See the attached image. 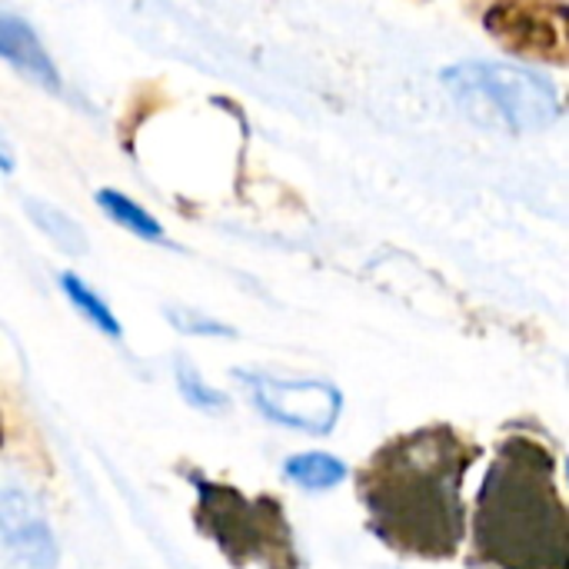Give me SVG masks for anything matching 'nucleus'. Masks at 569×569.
I'll list each match as a JSON object with an SVG mask.
<instances>
[{
	"label": "nucleus",
	"mask_w": 569,
	"mask_h": 569,
	"mask_svg": "<svg viewBox=\"0 0 569 569\" xmlns=\"http://www.w3.org/2000/svg\"><path fill=\"white\" fill-rule=\"evenodd\" d=\"M477 447L450 427H423L390 440L360 473L373 533L413 557H453L467 533L463 480Z\"/></svg>",
	"instance_id": "1"
},
{
	"label": "nucleus",
	"mask_w": 569,
	"mask_h": 569,
	"mask_svg": "<svg viewBox=\"0 0 569 569\" xmlns=\"http://www.w3.org/2000/svg\"><path fill=\"white\" fill-rule=\"evenodd\" d=\"M477 553L497 569H569L557 457L530 437L500 443L477 500Z\"/></svg>",
	"instance_id": "2"
},
{
	"label": "nucleus",
	"mask_w": 569,
	"mask_h": 569,
	"mask_svg": "<svg viewBox=\"0 0 569 569\" xmlns=\"http://www.w3.org/2000/svg\"><path fill=\"white\" fill-rule=\"evenodd\" d=\"M440 77L460 113L493 133H540L563 113L557 87L520 63L460 60Z\"/></svg>",
	"instance_id": "3"
},
{
	"label": "nucleus",
	"mask_w": 569,
	"mask_h": 569,
	"mask_svg": "<svg viewBox=\"0 0 569 569\" xmlns=\"http://www.w3.org/2000/svg\"><path fill=\"white\" fill-rule=\"evenodd\" d=\"M197 523L237 563L267 569H297V553L283 510L273 500H247L230 487L200 480Z\"/></svg>",
	"instance_id": "4"
},
{
	"label": "nucleus",
	"mask_w": 569,
	"mask_h": 569,
	"mask_svg": "<svg viewBox=\"0 0 569 569\" xmlns=\"http://www.w3.org/2000/svg\"><path fill=\"white\" fill-rule=\"evenodd\" d=\"M247 383V393L253 397V407L290 430L327 437L343 410V397L333 383L323 380H287V377H270V373H237Z\"/></svg>",
	"instance_id": "5"
},
{
	"label": "nucleus",
	"mask_w": 569,
	"mask_h": 569,
	"mask_svg": "<svg viewBox=\"0 0 569 569\" xmlns=\"http://www.w3.org/2000/svg\"><path fill=\"white\" fill-rule=\"evenodd\" d=\"M483 27L520 57L560 63L567 53V7L560 0H497Z\"/></svg>",
	"instance_id": "6"
},
{
	"label": "nucleus",
	"mask_w": 569,
	"mask_h": 569,
	"mask_svg": "<svg viewBox=\"0 0 569 569\" xmlns=\"http://www.w3.org/2000/svg\"><path fill=\"white\" fill-rule=\"evenodd\" d=\"M0 547L23 569H57L60 560L43 510L13 487H0Z\"/></svg>",
	"instance_id": "7"
},
{
	"label": "nucleus",
	"mask_w": 569,
	"mask_h": 569,
	"mask_svg": "<svg viewBox=\"0 0 569 569\" xmlns=\"http://www.w3.org/2000/svg\"><path fill=\"white\" fill-rule=\"evenodd\" d=\"M0 60L17 67L33 83H40L47 90H60V73H57L47 47L33 33V27L7 10H0Z\"/></svg>",
	"instance_id": "8"
},
{
	"label": "nucleus",
	"mask_w": 569,
	"mask_h": 569,
	"mask_svg": "<svg viewBox=\"0 0 569 569\" xmlns=\"http://www.w3.org/2000/svg\"><path fill=\"white\" fill-rule=\"evenodd\" d=\"M283 473L293 487L320 493V490H333L347 480V463L330 453H297L283 463Z\"/></svg>",
	"instance_id": "9"
},
{
	"label": "nucleus",
	"mask_w": 569,
	"mask_h": 569,
	"mask_svg": "<svg viewBox=\"0 0 569 569\" xmlns=\"http://www.w3.org/2000/svg\"><path fill=\"white\" fill-rule=\"evenodd\" d=\"M27 217L40 227V233L47 240H53V247L67 250V253H83L87 250V240H83V230L57 207L43 203V200H27Z\"/></svg>",
	"instance_id": "10"
},
{
	"label": "nucleus",
	"mask_w": 569,
	"mask_h": 569,
	"mask_svg": "<svg viewBox=\"0 0 569 569\" xmlns=\"http://www.w3.org/2000/svg\"><path fill=\"white\" fill-rule=\"evenodd\" d=\"M97 203H100V210H103L113 223L127 227L130 233H137V237H143V240H150V243H163V227H160L143 207H137L130 197H123V193H117V190H100V193H97Z\"/></svg>",
	"instance_id": "11"
},
{
	"label": "nucleus",
	"mask_w": 569,
	"mask_h": 569,
	"mask_svg": "<svg viewBox=\"0 0 569 569\" xmlns=\"http://www.w3.org/2000/svg\"><path fill=\"white\" fill-rule=\"evenodd\" d=\"M60 287H63V293H67V300L80 310V317H87L100 333H107V337H120L123 330H120V320L113 317V310L97 297V290H90L77 273H60Z\"/></svg>",
	"instance_id": "12"
},
{
	"label": "nucleus",
	"mask_w": 569,
	"mask_h": 569,
	"mask_svg": "<svg viewBox=\"0 0 569 569\" xmlns=\"http://www.w3.org/2000/svg\"><path fill=\"white\" fill-rule=\"evenodd\" d=\"M177 387H180L183 400L197 410H223L227 407V397L220 390L207 387V380L187 360H177Z\"/></svg>",
	"instance_id": "13"
},
{
	"label": "nucleus",
	"mask_w": 569,
	"mask_h": 569,
	"mask_svg": "<svg viewBox=\"0 0 569 569\" xmlns=\"http://www.w3.org/2000/svg\"><path fill=\"white\" fill-rule=\"evenodd\" d=\"M167 317L183 330V333H207V337H220V333H230L223 323H217V320H207V317H200V313H193V310H167Z\"/></svg>",
	"instance_id": "14"
},
{
	"label": "nucleus",
	"mask_w": 569,
	"mask_h": 569,
	"mask_svg": "<svg viewBox=\"0 0 569 569\" xmlns=\"http://www.w3.org/2000/svg\"><path fill=\"white\" fill-rule=\"evenodd\" d=\"M0 170H3V173L13 170V147H10V140H7L3 130H0Z\"/></svg>",
	"instance_id": "15"
},
{
	"label": "nucleus",
	"mask_w": 569,
	"mask_h": 569,
	"mask_svg": "<svg viewBox=\"0 0 569 569\" xmlns=\"http://www.w3.org/2000/svg\"><path fill=\"white\" fill-rule=\"evenodd\" d=\"M0 447H3V420H0Z\"/></svg>",
	"instance_id": "16"
}]
</instances>
